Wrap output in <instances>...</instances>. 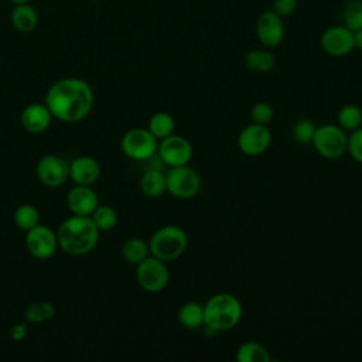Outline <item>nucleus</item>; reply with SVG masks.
I'll return each instance as SVG.
<instances>
[{
  "instance_id": "nucleus-19",
  "label": "nucleus",
  "mask_w": 362,
  "mask_h": 362,
  "mask_svg": "<svg viewBox=\"0 0 362 362\" xmlns=\"http://www.w3.org/2000/svg\"><path fill=\"white\" fill-rule=\"evenodd\" d=\"M140 189L148 198H158L167 192L165 174L158 168L147 170L140 178Z\"/></svg>"
},
{
  "instance_id": "nucleus-21",
  "label": "nucleus",
  "mask_w": 362,
  "mask_h": 362,
  "mask_svg": "<svg viewBox=\"0 0 362 362\" xmlns=\"http://www.w3.org/2000/svg\"><path fill=\"white\" fill-rule=\"evenodd\" d=\"M245 65L253 72L267 74L274 69L276 58L267 49H250L245 55Z\"/></svg>"
},
{
  "instance_id": "nucleus-9",
  "label": "nucleus",
  "mask_w": 362,
  "mask_h": 362,
  "mask_svg": "<svg viewBox=\"0 0 362 362\" xmlns=\"http://www.w3.org/2000/svg\"><path fill=\"white\" fill-rule=\"evenodd\" d=\"M157 156L167 167H180L189 164L194 156V148L188 139L173 133L158 140Z\"/></svg>"
},
{
  "instance_id": "nucleus-34",
  "label": "nucleus",
  "mask_w": 362,
  "mask_h": 362,
  "mask_svg": "<svg viewBox=\"0 0 362 362\" xmlns=\"http://www.w3.org/2000/svg\"><path fill=\"white\" fill-rule=\"evenodd\" d=\"M10 335L14 341H23L27 337V324L25 322L14 324L10 329Z\"/></svg>"
},
{
  "instance_id": "nucleus-33",
  "label": "nucleus",
  "mask_w": 362,
  "mask_h": 362,
  "mask_svg": "<svg viewBox=\"0 0 362 362\" xmlns=\"http://www.w3.org/2000/svg\"><path fill=\"white\" fill-rule=\"evenodd\" d=\"M298 6V0H273V11H276L280 17H290L296 13Z\"/></svg>"
},
{
  "instance_id": "nucleus-26",
  "label": "nucleus",
  "mask_w": 362,
  "mask_h": 362,
  "mask_svg": "<svg viewBox=\"0 0 362 362\" xmlns=\"http://www.w3.org/2000/svg\"><path fill=\"white\" fill-rule=\"evenodd\" d=\"M342 24L352 33L362 30V0H351L341 13Z\"/></svg>"
},
{
  "instance_id": "nucleus-32",
  "label": "nucleus",
  "mask_w": 362,
  "mask_h": 362,
  "mask_svg": "<svg viewBox=\"0 0 362 362\" xmlns=\"http://www.w3.org/2000/svg\"><path fill=\"white\" fill-rule=\"evenodd\" d=\"M250 117L255 123L269 124L274 117V109L267 102H257L250 109Z\"/></svg>"
},
{
  "instance_id": "nucleus-11",
  "label": "nucleus",
  "mask_w": 362,
  "mask_h": 362,
  "mask_svg": "<svg viewBox=\"0 0 362 362\" xmlns=\"http://www.w3.org/2000/svg\"><path fill=\"white\" fill-rule=\"evenodd\" d=\"M320 45L321 49L329 57H345L355 49L354 33L344 24L331 25L325 28L324 33L321 34Z\"/></svg>"
},
{
  "instance_id": "nucleus-36",
  "label": "nucleus",
  "mask_w": 362,
  "mask_h": 362,
  "mask_svg": "<svg viewBox=\"0 0 362 362\" xmlns=\"http://www.w3.org/2000/svg\"><path fill=\"white\" fill-rule=\"evenodd\" d=\"M13 4H20V3H30L31 0H10Z\"/></svg>"
},
{
  "instance_id": "nucleus-17",
  "label": "nucleus",
  "mask_w": 362,
  "mask_h": 362,
  "mask_svg": "<svg viewBox=\"0 0 362 362\" xmlns=\"http://www.w3.org/2000/svg\"><path fill=\"white\" fill-rule=\"evenodd\" d=\"M51 112L47 105L34 103L27 106L21 113V124L30 133H41L51 123Z\"/></svg>"
},
{
  "instance_id": "nucleus-25",
  "label": "nucleus",
  "mask_w": 362,
  "mask_h": 362,
  "mask_svg": "<svg viewBox=\"0 0 362 362\" xmlns=\"http://www.w3.org/2000/svg\"><path fill=\"white\" fill-rule=\"evenodd\" d=\"M337 124L345 132H352L362 126V107L356 105H344L337 113Z\"/></svg>"
},
{
  "instance_id": "nucleus-15",
  "label": "nucleus",
  "mask_w": 362,
  "mask_h": 362,
  "mask_svg": "<svg viewBox=\"0 0 362 362\" xmlns=\"http://www.w3.org/2000/svg\"><path fill=\"white\" fill-rule=\"evenodd\" d=\"M66 204L74 215L90 216L99 205V201L98 195L89 185H76L68 192Z\"/></svg>"
},
{
  "instance_id": "nucleus-13",
  "label": "nucleus",
  "mask_w": 362,
  "mask_h": 362,
  "mask_svg": "<svg viewBox=\"0 0 362 362\" xmlns=\"http://www.w3.org/2000/svg\"><path fill=\"white\" fill-rule=\"evenodd\" d=\"M25 245L30 255L40 260H47L54 256L58 245L57 235L45 225H37L27 230Z\"/></svg>"
},
{
  "instance_id": "nucleus-18",
  "label": "nucleus",
  "mask_w": 362,
  "mask_h": 362,
  "mask_svg": "<svg viewBox=\"0 0 362 362\" xmlns=\"http://www.w3.org/2000/svg\"><path fill=\"white\" fill-rule=\"evenodd\" d=\"M10 21L13 27L20 33H31L38 25V13L30 3L14 4Z\"/></svg>"
},
{
  "instance_id": "nucleus-4",
  "label": "nucleus",
  "mask_w": 362,
  "mask_h": 362,
  "mask_svg": "<svg viewBox=\"0 0 362 362\" xmlns=\"http://www.w3.org/2000/svg\"><path fill=\"white\" fill-rule=\"evenodd\" d=\"M148 246L151 256L164 262H173L185 253L188 236L178 225H164L153 233Z\"/></svg>"
},
{
  "instance_id": "nucleus-24",
  "label": "nucleus",
  "mask_w": 362,
  "mask_h": 362,
  "mask_svg": "<svg viewBox=\"0 0 362 362\" xmlns=\"http://www.w3.org/2000/svg\"><path fill=\"white\" fill-rule=\"evenodd\" d=\"M147 129L157 140H161L174 133L175 120L167 112H157L150 117Z\"/></svg>"
},
{
  "instance_id": "nucleus-10",
  "label": "nucleus",
  "mask_w": 362,
  "mask_h": 362,
  "mask_svg": "<svg viewBox=\"0 0 362 362\" xmlns=\"http://www.w3.org/2000/svg\"><path fill=\"white\" fill-rule=\"evenodd\" d=\"M272 144V132L267 124L250 123L238 136V148L247 157L262 156Z\"/></svg>"
},
{
  "instance_id": "nucleus-5",
  "label": "nucleus",
  "mask_w": 362,
  "mask_h": 362,
  "mask_svg": "<svg viewBox=\"0 0 362 362\" xmlns=\"http://www.w3.org/2000/svg\"><path fill=\"white\" fill-rule=\"evenodd\" d=\"M346 143L348 134L337 123H325L318 126L311 141L315 151L327 160L341 158L346 153Z\"/></svg>"
},
{
  "instance_id": "nucleus-29",
  "label": "nucleus",
  "mask_w": 362,
  "mask_h": 362,
  "mask_svg": "<svg viewBox=\"0 0 362 362\" xmlns=\"http://www.w3.org/2000/svg\"><path fill=\"white\" fill-rule=\"evenodd\" d=\"M55 308L48 301H35L27 305L25 320L28 322H44L54 317Z\"/></svg>"
},
{
  "instance_id": "nucleus-31",
  "label": "nucleus",
  "mask_w": 362,
  "mask_h": 362,
  "mask_svg": "<svg viewBox=\"0 0 362 362\" xmlns=\"http://www.w3.org/2000/svg\"><path fill=\"white\" fill-rule=\"evenodd\" d=\"M346 153L351 156L354 161L362 164V126L349 132Z\"/></svg>"
},
{
  "instance_id": "nucleus-27",
  "label": "nucleus",
  "mask_w": 362,
  "mask_h": 362,
  "mask_svg": "<svg viewBox=\"0 0 362 362\" xmlns=\"http://www.w3.org/2000/svg\"><path fill=\"white\" fill-rule=\"evenodd\" d=\"M90 219L99 229V232L112 230L117 223V212L109 205H98L96 209L92 212Z\"/></svg>"
},
{
  "instance_id": "nucleus-3",
  "label": "nucleus",
  "mask_w": 362,
  "mask_h": 362,
  "mask_svg": "<svg viewBox=\"0 0 362 362\" xmlns=\"http://www.w3.org/2000/svg\"><path fill=\"white\" fill-rule=\"evenodd\" d=\"M243 317V305L232 293H216L204 304V327L211 332L233 329Z\"/></svg>"
},
{
  "instance_id": "nucleus-30",
  "label": "nucleus",
  "mask_w": 362,
  "mask_h": 362,
  "mask_svg": "<svg viewBox=\"0 0 362 362\" xmlns=\"http://www.w3.org/2000/svg\"><path fill=\"white\" fill-rule=\"evenodd\" d=\"M315 129H317V126L311 120L300 119L293 124L291 136L300 144H310L314 139Z\"/></svg>"
},
{
  "instance_id": "nucleus-22",
  "label": "nucleus",
  "mask_w": 362,
  "mask_h": 362,
  "mask_svg": "<svg viewBox=\"0 0 362 362\" xmlns=\"http://www.w3.org/2000/svg\"><path fill=\"white\" fill-rule=\"evenodd\" d=\"M236 361L238 362H270L272 356L269 349L264 345L256 341H246L238 346Z\"/></svg>"
},
{
  "instance_id": "nucleus-12",
  "label": "nucleus",
  "mask_w": 362,
  "mask_h": 362,
  "mask_svg": "<svg viewBox=\"0 0 362 362\" xmlns=\"http://www.w3.org/2000/svg\"><path fill=\"white\" fill-rule=\"evenodd\" d=\"M256 35L259 42L266 48L279 47L286 35L283 17H280L273 10H266L260 13L256 20Z\"/></svg>"
},
{
  "instance_id": "nucleus-35",
  "label": "nucleus",
  "mask_w": 362,
  "mask_h": 362,
  "mask_svg": "<svg viewBox=\"0 0 362 362\" xmlns=\"http://www.w3.org/2000/svg\"><path fill=\"white\" fill-rule=\"evenodd\" d=\"M354 44L356 49L362 51V30L354 31Z\"/></svg>"
},
{
  "instance_id": "nucleus-1",
  "label": "nucleus",
  "mask_w": 362,
  "mask_h": 362,
  "mask_svg": "<svg viewBox=\"0 0 362 362\" xmlns=\"http://www.w3.org/2000/svg\"><path fill=\"white\" fill-rule=\"evenodd\" d=\"M45 105L51 115L59 120L79 122L89 115L93 106V92L82 79L64 78L48 89Z\"/></svg>"
},
{
  "instance_id": "nucleus-6",
  "label": "nucleus",
  "mask_w": 362,
  "mask_h": 362,
  "mask_svg": "<svg viewBox=\"0 0 362 362\" xmlns=\"http://www.w3.org/2000/svg\"><path fill=\"white\" fill-rule=\"evenodd\" d=\"M167 192L178 199H191L201 192L202 178L189 164L170 167L165 173Z\"/></svg>"
},
{
  "instance_id": "nucleus-7",
  "label": "nucleus",
  "mask_w": 362,
  "mask_h": 362,
  "mask_svg": "<svg viewBox=\"0 0 362 362\" xmlns=\"http://www.w3.org/2000/svg\"><path fill=\"white\" fill-rule=\"evenodd\" d=\"M136 266V279L144 291L160 293L168 286L170 272L167 262L150 255Z\"/></svg>"
},
{
  "instance_id": "nucleus-28",
  "label": "nucleus",
  "mask_w": 362,
  "mask_h": 362,
  "mask_svg": "<svg viewBox=\"0 0 362 362\" xmlns=\"http://www.w3.org/2000/svg\"><path fill=\"white\" fill-rule=\"evenodd\" d=\"M40 221V215L37 208H34L30 204H23L20 205L16 212H14V222L16 225L21 229V230H30L34 226L38 225Z\"/></svg>"
},
{
  "instance_id": "nucleus-23",
  "label": "nucleus",
  "mask_w": 362,
  "mask_h": 362,
  "mask_svg": "<svg viewBox=\"0 0 362 362\" xmlns=\"http://www.w3.org/2000/svg\"><path fill=\"white\" fill-rule=\"evenodd\" d=\"M122 256L132 264H139L150 256V246L141 238H130L122 246Z\"/></svg>"
},
{
  "instance_id": "nucleus-2",
  "label": "nucleus",
  "mask_w": 362,
  "mask_h": 362,
  "mask_svg": "<svg viewBox=\"0 0 362 362\" xmlns=\"http://www.w3.org/2000/svg\"><path fill=\"white\" fill-rule=\"evenodd\" d=\"M57 239L65 253L81 256L95 249L99 240V229L90 216L74 215L61 223Z\"/></svg>"
},
{
  "instance_id": "nucleus-16",
  "label": "nucleus",
  "mask_w": 362,
  "mask_h": 362,
  "mask_svg": "<svg viewBox=\"0 0 362 362\" xmlns=\"http://www.w3.org/2000/svg\"><path fill=\"white\" fill-rule=\"evenodd\" d=\"M69 177L76 185H92L100 177V165L92 157H78L69 165Z\"/></svg>"
},
{
  "instance_id": "nucleus-14",
  "label": "nucleus",
  "mask_w": 362,
  "mask_h": 362,
  "mask_svg": "<svg viewBox=\"0 0 362 362\" xmlns=\"http://www.w3.org/2000/svg\"><path fill=\"white\" fill-rule=\"evenodd\" d=\"M37 175L40 181L48 187H59L69 177L68 163L54 154H47L37 164Z\"/></svg>"
},
{
  "instance_id": "nucleus-20",
  "label": "nucleus",
  "mask_w": 362,
  "mask_h": 362,
  "mask_svg": "<svg viewBox=\"0 0 362 362\" xmlns=\"http://www.w3.org/2000/svg\"><path fill=\"white\" fill-rule=\"evenodd\" d=\"M178 322L187 329H197L204 325V304L187 301L181 304L177 313Z\"/></svg>"
},
{
  "instance_id": "nucleus-8",
  "label": "nucleus",
  "mask_w": 362,
  "mask_h": 362,
  "mask_svg": "<svg viewBox=\"0 0 362 362\" xmlns=\"http://www.w3.org/2000/svg\"><path fill=\"white\" fill-rule=\"evenodd\" d=\"M158 140L150 133L148 129H132L124 133L120 141L122 151L133 160H150L157 154Z\"/></svg>"
}]
</instances>
